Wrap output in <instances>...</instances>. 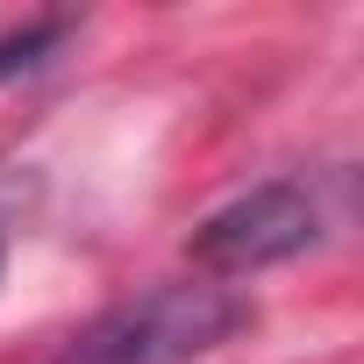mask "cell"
<instances>
[{"label": "cell", "mask_w": 364, "mask_h": 364, "mask_svg": "<svg viewBox=\"0 0 364 364\" xmlns=\"http://www.w3.org/2000/svg\"><path fill=\"white\" fill-rule=\"evenodd\" d=\"M243 321H250V307L229 286H215V279H164V286L93 314L58 350V364H200Z\"/></svg>", "instance_id": "1"}, {"label": "cell", "mask_w": 364, "mask_h": 364, "mask_svg": "<svg viewBox=\"0 0 364 364\" xmlns=\"http://www.w3.org/2000/svg\"><path fill=\"white\" fill-rule=\"evenodd\" d=\"M314 236H321V200L300 178H272V186L236 193L229 208H215L193 229V264L222 286V279H250V272H272V264L314 250Z\"/></svg>", "instance_id": "2"}]
</instances>
